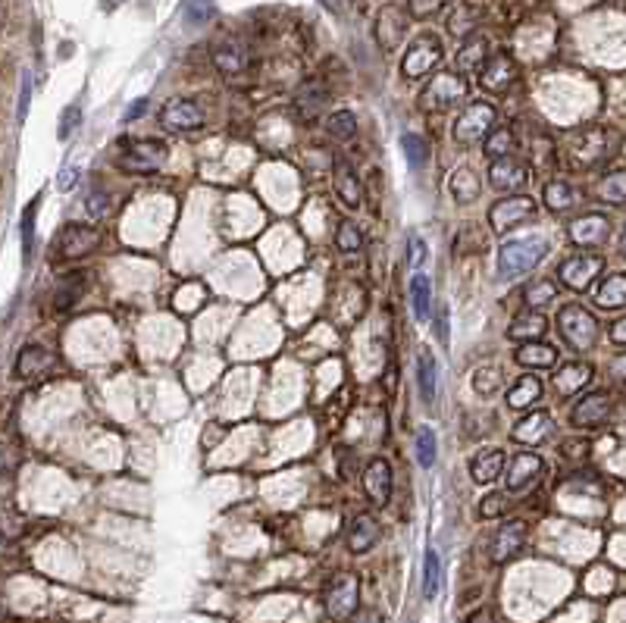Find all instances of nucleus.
Masks as SVG:
<instances>
[{
  "label": "nucleus",
  "mask_w": 626,
  "mask_h": 623,
  "mask_svg": "<svg viewBox=\"0 0 626 623\" xmlns=\"http://www.w3.org/2000/svg\"><path fill=\"white\" fill-rule=\"evenodd\" d=\"M617 151H620V132L611 126H598V122L576 129L567 138V160L576 170H595V166L607 163Z\"/></svg>",
  "instance_id": "1"
},
{
  "label": "nucleus",
  "mask_w": 626,
  "mask_h": 623,
  "mask_svg": "<svg viewBox=\"0 0 626 623\" xmlns=\"http://www.w3.org/2000/svg\"><path fill=\"white\" fill-rule=\"evenodd\" d=\"M548 254L545 239H517L504 241L498 251V279L514 282V279L527 276L533 266L542 264V257Z\"/></svg>",
  "instance_id": "2"
},
{
  "label": "nucleus",
  "mask_w": 626,
  "mask_h": 623,
  "mask_svg": "<svg viewBox=\"0 0 626 623\" xmlns=\"http://www.w3.org/2000/svg\"><path fill=\"white\" fill-rule=\"evenodd\" d=\"M467 98V79L457 73H435L432 82L420 91L416 98V106L423 113H442V110H451L455 104Z\"/></svg>",
  "instance_id": "3"
},
{
  "label": "nucleus",
  "mask_w": 626,
  "mask_h": 623,
  "mask_svg": "<svg viewBox=\"0 0 626 623\" xmlns=\"http://www.w3.org/2000/svg\"><path fill=\"white\" fill-rule=\"evenodd\" d=\"M558 329L570 348L586 351V348L595 345V338H598V319L582 304H564L558 311Z\"/></svg>",
  "instance_id": "4"
},
{
  "label": "nucleus",
  "mask_w": 626,
  "mask_h": 623,
  "mask_svg": "<svg viewBox=\"0 0 626 623\" xmlns=\"http://www.w3.org/2000/svg\"><path fill=\"white\" fill-rule=\"evenodd\" d=\"M166 157H170V147L166 141H157V138H139V141H129L119 154V166H123L125 173H135V176H151L157 170H163Z\"/></svg>",
  "instance_id": "5"
},
{
  "label": "nucleus",
  "mask_w": 626,
  "mask_h": 623,
  "mask_svg": "<svg viewBox=\"0 0 626 623\" xmlns=\"http://www.w3.org/2000/svg\"><path fill=\"white\" fill-rule=\"evenodd\" d=\"M326 617L332 623H348L361 608V580L354 573H338L323 595Z\"/></svg>",
  "instance_id": "6"
},
{
  "label": "nucleus",
  "mask_w": 626,
  "mask_h": 623,
  "mask_svg": "<svg viewBox=\"0 0 626 623\" xmlns=\"http://www.w3.org/2000/svg\"><path fill=\"white\" fill-rule=\"evenodd\" d=\"M98 245H100V233L94 225L69 223L59 229L51 257L57 260V264H69V260H82V257H88V254H94Z\"/></svg>",
  "instance_id": "7"
},
{
  "label": "nucleus",
  "mask_w": 626,
  "mask_h": 623,
  "mask_svg": "<svg viewBox=\"0 0 626 623\" xmlns=\"http://www.w3.org/2000/svg\"><path fill=\"white\" fill-rule=\"evenodd\" d=\"M535 213H539L535 198H529V194H508V198H501L492 204V210H488V223H492L495 235H508V233H514L517 225L529 223Z\"/></svg>",
  "instance_id": "8"
},
{
  "label": "nucleus",
  "mask_w": 626,
  "mask_h": 623,
  "mask_svg": "<svg viewBox=\"0 0 626 623\" xmlns=\"http://www.w3.org/2000/svg\"><path fill=\"white\" fill-rule=\"evenodd\" d=\"M495 120H498L495 104H488V100H476V104H470L467 110L455 120L451 135H455L457 145H476V141H482L488 132H492Z\"/></svg>",
  "instance_id": "9"
},
{
  "label": "nucleus",
  "mask_w": 626,
  "mask_h": 623,
  "mask_svg": "<svg viewBox=\"0 0 626 623\" xmlns=\"http://www.w3.org/2000/svg\"><path fill=\"white\" fill-rule=\"evenodd\" d=\"M442 57H445V47L435 35H420V38H414L401 60L404 79H420V75L432 73V69L442 63Z\"/></svg>",
  "instance_id": "10"
},
{
  "label": "nucleus",
  "mask_w": 626,
  "mask_h": 623,
  "mask_svg": "<svg viewBox=\"0 0 626 623\" xmlns=\"http://www.w3.org/2000/svg\"><path fill=\"white\" fill-rule=\"evenodd\" d=\"M601 270H605V260H601L598 254H586V251H582V254H574V257H567L564 264L558 266V279L567 288H574V292H586L595 279L601 276Z\"/></svg>",
  "instance_id": "11"
},
{
  "label": "nucleus",
  "mask_w": 626,
  "mask_h": 623,
  "mask_svg": "<svg viewBox=\"0 0 626 623\" xmlns=\"http://www.w3.org/2000/svg\"><path fill=\"white\" fill-rule=\"evenodd\" d=\"M160 126L170 132H194L204 126V110L188 98H170L160 106Z\"/></svg>",
  "instance_id": "12"
},
{
  "label": "nucleus",
  "mask_w": 626,
  "mask_h": 623,
  "mask_svg": "<svg viewBox=\"0 0 626 623\" xmlns=\"http://www.w3.org/2000/svg\"><path fill=\"white\" fill-rule=\"evenodd\" d=\"M529 536V524L527 520H508L504 526H498V532L492 536V545H488V557L495 564H504L511 557L520 555V548L527 545Z\"/></svg>",
  "instance_id": "13"
},
{
  "label": "nucleus",
  "mask_w": 626,
  "mask_h": 623,
  "mask_svg": "<svg viewBox=\"0 0 626 623\" xmlns=\"http://www.w3.org/2000/svg\"><path fill=\"white\" fill-rule=\"evenodd\" d=\"M542 473H545V461L539 454H533V451L514 454L508 464V492L511 495H523V492L539 483Z\"/></svg>",
  "instance_id": "14"
},
{
  "label": "nucleus",
  "mask_w": 626,
  "mask_h": 623,
  "mask_svg": "<svg viewBox=\"0 0 626 623\" xmlns=\"http://www.w3.org/2000/svg\"><path fill=\"white\" fill-rule=\"evenodd\" d=\"M611 417V395L607 391H589L586 398L576 401L570 411V423L576 430H598L601 423H607Z\"/></svg>",
  "instance_id": "15"
},
{
  "label": "nucleus",
  "mask_w": 626,
  "mask_h": 623,
  "mask_svg": "<svg viewBox=\"0 0 626 623\" xmlns=\"http://www.w3.org/2000/svg\"><path fill=\"white\" fill-rule=\"evenodd\" d=\"M570 241L580 248H598L611 239V219L605 213H586V217H576L570 223Z\"/></svg>",
  "instance_id": "16"
},
{
  "label": "nucleus",
  "mask_w": 626,
  "mask_h": 623,
  "mask_svg": "<svg viewBox=\"0 0 626 623\" xmlns=\"http://www.w3.org/2000/svg\"><path fill=\"white\" fill-rule=\"evenodd\" d=\"M392 489H395V473L385 458H373L363 467V492L373 504H389Z\"/></svg>",
  "instance_id": "17"
},
{
  "label": "nucleus",
  "mask_w": 626,
  "mask_h": 623,
  "mask_svg": "<svg viewBox=\"0 0 626 623\" xmlns=\"http://www.w3.org/2000/svg\"><path fill=\"white\" fill-rule=\"evenodd\" d=\"M517 82V63L508 53H495L488 57L486 67L479 69V85L492 94H504Z\"/></svg>",
  "instance_id": "18"
},
{
  "label": "nucleus",
  "mask_w": 626,
  "mask_h": 623,
  "mask_svg": "<svg viewBox=\"0 0 626 623\" xmlns=\"http://www.w3.org/2000/svg\"><path fill=\"white\" fill-rule=\"evenodd\" d=\"M527 166L511 154V157H498L488 166V182L495 192H520L527 185Z\"/></svg>",
  "instance_id": "19"
},
{
  "label": "nucleus",
  "mask_w": 626,
  "mask_h": 623,
  "mask_svg": "<svg viewBox=\"0 0 626 623\" xmlns=\"http://www.w3.org/2000/svg\"><path fill=\"white\" fill-rule=\"evenodd\" d=\"M53 367V354L47 351L44 345H26L16 358V376L26 379V382H35V379L47 376Z\"/></svg>",
  "instance_id": "20"
},
{
  "label": "nucleus",
  "mask_w": 626,
  "mask_h": 623,
  "mask_svg": "<svg viewBox=\"0 0 626 623\" xmlns=\"http://www.w3.org/2000/svg\"><path fill=\"white\" fill-rule=\"evenodd\" d=\"M379 536H383V530H379L373 514H357V517H351L348 548L354 551V555H367V551H373V545L379 542Z\"/></svg>",
  "instance_id": "21"
},
{
  "label": "nucleus",
  "mask_w": 626,
  "mask_h": 623,
  "mask_svg": "<svg viewBox=\"0 0 626 623\" xmlns=\"http://www.w3.org/2000/svg\"><path fill=\"white\" fill-rule=\"evenodd\" d=\"M504 467H508L504 451L501 448H482L479 454L470 461V477H473V483L488 485V483H495L501 473H504Z\"/></svg>",
  "instance_id": "22"
},
{
  "label": "nucleus",
  "mask_w": 626,
  "mask_h": 623,
  "mask_svg": "<svg viewBox=\"0 0 626 623\" xmlns=\"http://www.w3.org/2000/svg\"><path fill=\"white\" fill-rule=\"evenodd\" d=\"M554 432V423H551V414H545V411H533V414H527V417L520 420V423L514 426V442H520V445H539V442H545L548 436Z\"/></svg>",
  "instance_id": "23"
},
{
  "label": "nucleus",
  "mask_w": 626,
  "mask_h": 623,
  "mask_svg": "<svg viewBox=\"0 0 626 623\" xmlns=\"http://www.w3.org/2000/svg\"><path fill=\"white\" fill-rule=\"evenodd\" d=\"M595 370L589 364H564L558 373H554V389H558L560 398H570L576 391H582L589 382H592Z\"/></svg>",
  "instance_id": "24"
},
{
  "label": "nucleus",
  "mask_w": 626,
  "mask_h": 623,
  "mask_svg": "<svg viewBox=\"0 0 626 623\" xmlns=\"http://www.w3.org/2000/svg\"><path fill=\"white\" fill-rule=\"evenodd\" d=\"M404 28H408V16L398 7H385L383 13H379V20H376V38H379V44H383L385 51H392V47L401 44Z\"/></svg>",
  "instance_id": "25"
},
{
  "label": "nucleus",
  "mask_w": 626,
  "mask_h": 623,
  "mask_svg": "<svg viewBox=\"0 0 626 623\" xmlns=\"http://www.w3.org/2000/svg\"><path fill=\"white\" fill-rule=\"evenodd\" d=\"M542 395H545V385H542V379L533 376V373L520 376L514 385H511L508 391H504V398H508V407H514V411L533 407L535 401H542Z\"/></svg>",
  "instance_id": "26"
},
{
  "label": "nucleus",
  "mask_w": 626,
  "mask_h": 623,
  "mask_svg": "<svg viewBox=\"0 0 626 623\" xmlns=\"http://www.w3.org/2000/svg\"><path fill=\"white\" fill-rule=\"evenodd\" d=\"M595 304L601 311H617V307H626V272H614V276L601 279L598 288L592 292Z\"/></svg>",
  "instance_id": "27"
},
{
  "label": "nucleus",
  "mask_w": 626,
  "mask_h": 623,
  "mask_svg": "<svg viewBox=\"0 0 626 623\" xmlns=\"http://www.w3.org/2000/svg\"><path fill=\"white\" fill-rule=\"evenodd\" d=\"M213 67L223 75H238L244 67H248V51L238 41H219L213 47Z\"/></svg>",
  "instance_id": "28"
},
{
  "label": "nucleus",
  "mask_w": 626,
  "mask_h": 623,
  "mask_svg": "<svg viewBox=\"0 0 626 623\" xmlns=\"http://www.w3.org/2000/svg\"><path fill=\"white\" fill-rule=\"evenodd\" d=\"M514 360L520 367H527V370H545V367H554L558 364V348L554 345H545V342H523L520 348H517Z\"/></svg>",
  "instance_id": "29"
},
{
  "label": "nucleus",
  "mask_w": 626,
  "mask_h": 623,
  "mask_svg": "<svg viewBox=\"0 0 626 623\" xmlns=\"http://www.w3.org/2000/svg\"><path fill=\"white\" fill-rule=\"evenodd\" d=\"M545 332H548V319L535 311L520 313V317H514V323L508 326V338H514V342H539Z\"/></svg>",
  "instance_id": "30"
},
{
  "label": "nucleus",
  "mask_w": 626,
  "mask_h": 623,
  "mask_svg": "<svg viewBox=\"0 0 626 623\" xmlns=\"http://www.w3.org/2000/svg\"><path fill=\"white\" fill-rule=\"evenodd\" d=\"M336 192L338 198L345 201V207H361L363 204V185L357 179V173L351 170L348 163L336 166Z\"/></svg>",
  "instance_id": "31"
},
{
  "label": "nucleus",
  "mask_w": 626,
  "mask_h": 623,
  "mask_svg": "<svg viewBox=\"0 0 626 623\" xmlns=\"http://www.w3.org/2000/svg\"><path fill=\"white\" fill-rule=\"evenodd\" d=\"M488 60V38L486 35H467V41L457 51V67L461 69H482Z\"/></svg>",
  "instance_id": "32"
},
{
  "label": "nucleus",
  "mask_w": 626,
  "mask_h": 623,
  "mask_svg": "<svg viewBox=\"0 0 626 623\" xmlns=\"http://www.w3.org/2000/svg\"><path fill=\"white\" fill-rule=\"evenodd\" d=\"M574 204H576V192H574V185H570V182H564V179L548 182V185H545V207H548V210L564 213V210H570Z\"/></svg>",
  "instance_id": "33"
},
{
  "label": "nucleus",
  "mask_w": 626,
  "mask_h": 623,
  "mask_svg": "<svg viewBox=\"0 0 626 623\" xmlns=\"http://www.w3.org/2000/svg\"><path fill=\"white\" fill-rule=\"evenodd\" d=\"M82 295H85V276H82V272L67 276L57 286V295H53V311H67V307H73Z\"/></svg>",
  "instance_id": "34"
},
{
  "label": "nucleus",
  "mask_w": 626,
  "mask_h": 623,
  "mask_svg": "<svg viewBox=\"0 0 626 623\" xmlns=\"http://www.w3.org/2000/svg\"><path fill=\"white\" fill-rule=\"evenodd\" d=\"M410 304H414V317L420 319H429V311H432V286H429V279L423 272H416L414 282H410Z\"/></svg>",
  "instance_id": "35"
},
{
  "label": "nucleus",
  "mask_w": 626,
  "mask_h": 623,
  "mask_svg": "<svg viewBox=\"0 0 626 623\" xmlns=\"http://www.w3.org/2000/svg\"><path fill=\"white\" fill-rule=\"evenodd\" d=\"M326 135L336 141H348L357 135V116L351 110H336L326 116Z\"/></svg>",
  "instance_id": "36"
},
{
  "label": "nucleus",
  "mask_w": 626,
  "mask_h": 623,
  "mask_svg": "<svg viewBox=\"0 0 626 623\" xmlns=\"http://www.w3.org/2000/svg\"><path fill=\"white\" fill-rule=\"evenodd\" d=\"M451 194H455L457 204H470V201L479 198V179H476L473 170H457L451 176Z\"/></svg>",
  "instance_id": "37"
},
{
  "label": "nucleus",
  "mask_w": 626,
  "mask_h": 623,
  "mask_svg": "<svg viewBox=\"0 0 626 623\" xmlns=\"http://www.w3.org/2000/svg\"><path fill=\"white\" fill-rule=\"evenodd\" d=\"M439 583H442V561H439V551L429 548L426 557H423V595H439Z\"/></svg>",
  "instance_id": "38"
},
{
  "label": "nucleus",
  "mask_w": 626,
  "mask_h": 623,
  "mask_svg": "<svg viewBox=\"0 0 626 623\" xmlns=\"http://www.w3.org/2000/svg\"><path fill=\"white\" fill-rule=\"evenodd\" d=\"M598 198L607 201V204H626V170L607 173L598 182Z\"/></svg>",
  "instance_id": "39"
},
{
  "label": "nucleus",
  "mask_w": 626,
  "mask_h": 623,
  "mask_svg": "<svg viewBox=\"0 0 626 623\" xmlns=\"http://www.w3.org/2000/svg\"><path fill=\"white\" fill-rule=\"evenodd\" d=\"M517 151V138L511 129H495V132L486 135V154L492 160L498 157H511V154Z\"/></svg>",
  "instance_id": "40"
},
{
  "label": "nucleus",
  "mask_w": 626,
  "mask_h": 623,
  "mask_svg": "<svg viewBox=\"0 0 626 623\" xmlns=\"http://www.w3.org/2000/svg\"><path fill=\"white\" fill-rule=\"evenodd\" d=\"M416 376H420V395L423 401L435 398V385H439V373H435V360L429 354H420V367H416Z\"/></svg>",
  "instance_id": "41"
},
{
  "label": "nucleus",
  "mask_w": 626,
  "mask_h": 623,
  "mask_svg": "<svg viewBox=\"0 0 626 623\" xmlns=\"http://www.w3.org/2000/svg\"><path fill=\"white\" fill-rule=\"evenodd\" d=\"M401 151H404V157H408V163L414 166V170H423L426 166V160H429V145L420 138V135H404L401 138Z\"/></svg>",
  "instance_id": "42"
},
{
  "label": "nucleus",
  "mask_w": 626,
  "mask_h": 623,
  "mask_svg": "<svg viewBox=\"0 0 626 623\" xmlns=\"http://www.w3.org/2000/svg\"><path fill=\"white\" fill-rule=\"evenodd\" d=\"M476 22H479V10H476L473 4H461V7L455 10V16L448 20V28H451V35H470L476 28Z\"/></svg>",
  "instance_id": "43"
},
{
  "label": "nucleus",
  "mask_w": 626,
  "mask_h": 623,
  "mask_svg": "<svg viewBox=\"0 0 626 623\" xmlns=\"http://www.w3.org/2000/svg\"><path fill=\"white\" fill-rule=\"evenodd\" d=\"M554 295H558V286H554L551 279H535L533 286L523 292V301H527L529 307H542V304H551Z\"/></svg>",
  "instance_id": "44"
},
{
  "label": "nucleus",
  "mask_w": 626,
  "mask_h": 623,
  "mask_svg": "<svg viewBox=\"0 0 626 623\" xmlns=\"http://www.w3.org/2000/svg\"><path fill=\"white\" fill-rule=\"evenodd\" d=\"M336 245H338V251H345V254L361 251V248H363V235H361V229H357V223H351V219H345V223L338 225Z\"/></svg>",
  "instance_id": "45"
},
{
  "label": "nucleus",
  "mask_w": 626,
  "mask_h": 623,
  "mask_svg": "<svg viewBox=\"0 0 626 623\" xmlns=\"http://www.w3.org/2000/svg\"><path fill=\"white\" fill-rule=\"evenodd\" d=\"M435 454H439V448H435V432L429 430V426H420V430H416V461H420V467H432Z\"/></svg>",
  "instance_id": "46"
},
{
  "label": "nucleus",
  "mask_w": 626,
  "mask_h": 623,
  "mask_svg": "<svg viewBox=\"0 0 626 623\" xmlns=\"http://www.w3.org/2000/svg\"><path fill=\"white\" fill-rule=\"evenodd\" d=\"M323 100H326V88L320 85V82H307V85L297 91V110L310 116L317 106H323Z\"/></svg>",
  "instance_id": "47"
},
{
  "label": "nucleus",
  "mask_w": 626,
  "mask_h": 623,
  "mask_svg": "<svg viewBox=\"0 0 626 623\" xmlns=\"http://www.w3.org/2000/svg\"><path fill=\"white\" fill-rule=\"evenodd\" d=\"M501 385V370L498 367H482V370H476L473 376V389L476 395H482V398H488V395H495Z\"/></svg>",
  "instance_id": "48"
},
{
  "label": "nucleus",
  "mask_w": 626,
  "mask_h": 623,
  "mask_svg": "<svg viewBox=\"0 0 626 623\" xmlns=\"http://www.w3.org/2000/svg\"><path fill=\"white\" fill-rule=\"evenodd\" d=\"M504 508H508V495H504V492H488V495L479 501V517L495 520L504 514Z\"/></svg>",
  "instance_id": "49"
},
{
  "label": "nucleus",
  "mask_w": 626,
  "mask_h": 623,
  "mask_svg": "<svg viewBox=\"0 0 626 623\" xmlns=\"http://www.w3.org/2000/svg\"><path fill=\"white\" fill-rule=\"evenodd\" d=\"M85 210H88V217L104 219V217H107V210H110V198H107V192H100V188H94V192L85 198Z\"/></svg>",
  "instance_id": "50"
},
{
  "label": "nucleus",
  "mask_w": 626,
  "mask_h": 623,
  "mask_svg": "<svg viewBox=\"0 0 626 623\" xmlns=\"http://www.w3.org/2000/svg\"><path fill=\"white\" fill-rule=\"evenodd\" d=\"M445 7V0H408V10L414 20H426V16L439 13Z\"/></svg>",
  "instance_id": "51"
},
{
  "label": "nucleus",
  "mask_w": 626,
  "mask_h": 623,
  "mask_svg": "<svg viewBox=\"0 0 626 623\" xmlns=\"http://www.w3.org/2000/svg\"><path fill=\"white\" fill-rule=\"evenodd\" d=\"M75 126H79V106H67V113H63V122H59V138H69Z\"/></svg>",
  "instance_id": "52"
},
{
  "label": "nucleus",
  "mask_w": 626,
  "mask_h": 623,
  "mask_svg": "<svg viewBox=\"0 0 626 623\" xmlns=\"http://www.w3.org/2000/svg\"><path fill=\"white\" fill-rule=\"evenodd\" d=\"M467 623H504V620H501V614L495 608H479L467 617Z\"/></svg>",
  "instance_id": "53"
},
{
  "label": "nucleus",
  "mask_w": 626,
  "mask_h": 623,
  "mask_svg": "<svg viewBox=\"0 0 626 623\" xmlns=\"http://www.w3.org/2000/svg\"><path fill=\"white\" fill-rule=\"evenodd\" d=\"M423 257H426V245L420 239H410V257H408V266H420Z\"/></svg>",
  "instance_id": "54"
},
{
  "label": "nucleus",
  "mask_w": 626,
  "mask_h": 623,
  "mask_svg": "<svg viewBox=\"0 0 626 623\" xmlns=\"http://www.w3.org/2000/svg\"><path fill=\"white\" fill-rule=\"evenodd\" d=\"M32 233H35V204L26 210V223H22V235H26V254L32 251Z\"/></svg>",
  "instance_id": "55"
},
{
  "label": "nucleus",
  "mask_w": 626,
  "mask_h": 623,
  "mask_svg": "<svg viewBox=\"0 0 626 623\" xmlns=\"http://www.w3.org/2000/svg\"><path fill=\"white\" fill-rule=\"evenodd\" d=\"M611 342L617 348H626V317H620L617 323L611 326Z\"/></svg>",
  "instance_id": "56"
},
{
  "label": "nucleus",
  "mask_w": 626,
  "mask_h": 623,
  "mask_svg": "<svg viewBox=\"0 0 626 623\" xmlns=\"http://www.w3.org/2000/svg\"><path fill=\"white\" fill-rule=\"evenodd\" d=\"M348 623H383V614H379L376 608H367V611H357Z\"/></svg>",
  "instance_id": "57"
},
{
  "label": "nucleus",
  "mask_w": 626,
  "mask_h": 623,
  "mask_svg": "<svg viewBox=\"0 0 626 623\" xmlns=\"http://www.w3.org/2000/svg\"><path fill=\"white\" fill-rule=\"evenodd\" d=\"M435 326H439V342H448V307H439V317H435Z\"/></svg>",
  "instance_id": "58"
},
{
  "label": "nucleus",
  "mask_w": 626,
  "mask_h": 623,
  "mask_svg": "<svg viewBox=\"0 0 626 623\" xmlns=\"http://www.w3.org/2000/svg\"><path fill=\"white\" fill-rule=\"evenodd\" d=\"M145 106H147V100L141 98V100H135L132 106H129V110H125V120H139L141 113H145Z\"/></svg>",
  "instance_id": "59"
},
{
  "label": "nucleus",
  "mask_w": 626,
  "mask_h": 623,
  "mask_svg": "<svg viewBox=\"0 0 626 623\" xmlns=\"http://www.w3.org/2000/svg\"><path fill=\"white\" fill-rule=\"evenodd\" d=\"M75 176H79V173H75L73 166H67V170H63V173H59V182H57V185L63 188V192H67V188L73 185V179H75Z\"/></svg>",
  "instance_id": "60"
},
{
  "label": "nucleus",
  "mask_w": 626,
  "mask_h": 623,
  "mask_svg": "<svg viewBox=\"0 0 626 623\" xmlns=\"http://www.w3.org/2000/svg\"><path fill=\"white\" fill-rule=\"evenodd\" d=\"M614 376L623 379V382H626V354H623V358L614 360Z\"/></svg>",
  "instance_id": "61"
},
{
  "label": "nucleus",
  "mask_w": 626,
  "mask_h": 623,
  "mask_svg": "<svg viewBox=\"0 0 626 623\" xmlns=\"http://www.w3.org/2000/svg\"><path fill=\"white\" fill-rule=\"evenodd\" d=\"M620 251L626 254V225H623V233H620Z\"/></svg>",
  "instance_id": "62"
}]
</instances>
